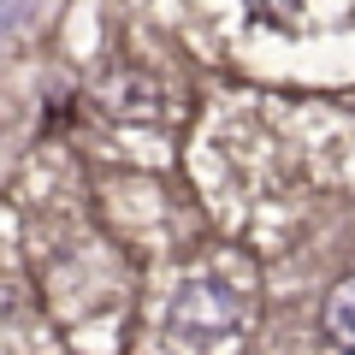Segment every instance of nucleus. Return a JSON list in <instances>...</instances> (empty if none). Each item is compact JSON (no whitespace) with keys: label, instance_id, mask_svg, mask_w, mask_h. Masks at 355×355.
<instances>
[{"label":"nucleus","instance_id":"7ed1b4c3","mask_svg":"<svg viewBox=\"0 0 355 355\" xmlns=\"http://www.w3.org/2000/svg\"><path fill=\"white\" fill-rule=\"evenodd\" d=\"M249 6H254L261 18H279V24H284V18H296V6H302V0H249Z\"/></svg>","mask_w":355,"mask_h":355},{"label":"nucleus","instance_id":"f257e3e1","mask_svg":"<svg viewBox=\"0 0 355 355\" xmlns=\"http://www.w3.org/2000/svg\"><path fill=\"white\" fill-rule=\"evenodd\" d=\"M243 326V296L225 279H184L166 302V331L196 355H219Z\"/></svg>","mask_w":355,"mask_h":355},{"label":"nucleus","instance_id":"f03ea898","mask_svg":"<svg viewBox=\"0 0 355 355\" xmlns=\"http://www.w3.org/2000/svg\"><path fill=\"white\" fill-rule=\"evenodd\" d=\"M320 331H326L338 349L355 355V279H343L338 291L326 296V308H320Z\"/></svg>","mask_w":355,"mask_h":355}]
</instances>
